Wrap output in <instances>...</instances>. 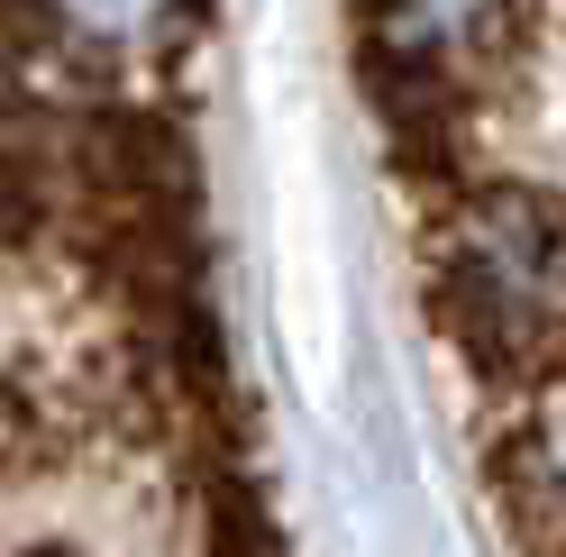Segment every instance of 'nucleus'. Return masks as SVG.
I'll return each instance as SVG.
<instances>
[{"instance_id":"f257e3e1","label":"nucleus","mask_w":566,"mask_h":557,"mask_svg":"<svg viewBox=\"0 0 566 557\" xmlns=\"http://www.w3.org/2000/svg\"><path fill=\"white\" fill-rule=\"evenodd\" d=\"M420 302L484 411L566 402V201L475 174L457 201L420 211Z\"/></svg>"},{"instance_id":"f03ea898","label":"nucleus","mask_w":566,"mask_h":557,"mask_svg":"<svg viewBox=\"0 0 566 557\" xmlns=\"http://www.w3.org/2000/svg\"><path fill=\"white\" fill-rule=\"evenodd\" d=\"M46 557H74V548H46Z\"/></svg>"}]
</instances>
